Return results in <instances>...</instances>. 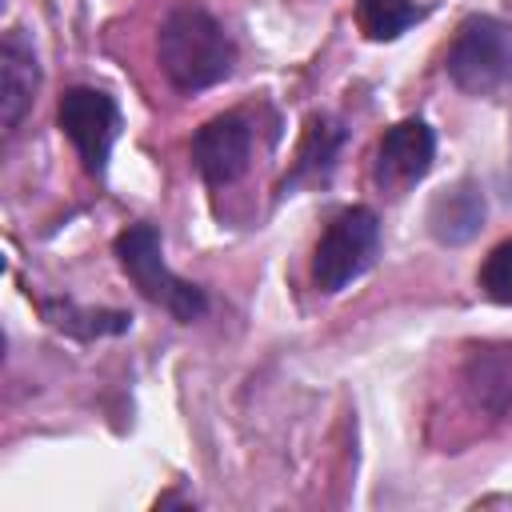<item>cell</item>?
Returning a JSON list of instances; mask_svg holds the SVG:
<instances>
[{"label":"cell","instance_id":"6da1fadb","mask_svg":"<svg viewBox=\"0 0 512 512\" xmlns=\"http://www.w3.org/2000/svg\"><path fill=\"white\" fill-rule=\"evenodd\" d=\"M240 48L224 20L204 4H172L156 28V64L180 96L208 92L236 72Z\"/></svg>","mask_w":512,"mask_h":512},{"label":"cell","instance_id":"7a4b0ae2","mask_svg":"<svg viewBox=\"0 0 512 512\" xmlns=\"http://www.w3.org/2000/svg\"><path fill=\"white\" fill-rule=\"evenodd\" d=\"M112 252H116V264L124 268V276L132 280V288L144 300H152L156 308H164L176 324H196L208 316V308H212L208 292L196 280H184L168 268L164 236L152 220H136V224L120 228L112 240Z\"/></svg>","mask_w":512,"mask_h":512},{"label":"cell","instance_id":"3957f363","mask_svg":"<svg viewBox=\"0 0 512 512\" xmlns=\"http://www.w3.org/2000/svg\"><path fill=\"white\" fill-rule=\"evenodd\" d=\"M380 248H384V224H380V212L368 208V204H348L340 208L320 240L312 244V284L316 292L324 296H336L344 292L348 284H356L360 276H368L380 260Z\"/></svg>","mask_w":512,"mask_h":512},{"label":"cell","instance_id":"277c9868","mask_svg":"<svg viewBox=\"0 0 512 512\" xmlns=\"http://www.w3.org/2000/svg\"><path fill=\"white\" fill-rule=\"evenodd\" d=\"M444 76L464 96H496L512 84V20L472 12L456 24L444 52Z\"/></svg>","mask_w":512,"mask_h":512},{"label":"cell","instance_id":"5b68a950","mask_svg":"<svg viewBox=\"0 0 512 512\" xmlns=\"http://www.w3.org/2000/svg\"><path fill=\"white\" fill-rule=\"evenodd\" d=\"M56 128L76 148L80 168L100 184L108 176V160H112V148L124 128V112H120L116 96L104 88H92V84L64 88L56 100Z\"/></svg>","mask_w":512,"mask_h":512},{"label":"cell","instance_id":"8992f818","mask_svg":"<svg viewBox=\"0 0 512 512\" xmlns=\"http://www.w3.org/2000/svg\"><path fill=\"white\" fill-rule=\"evenodd\" d=\"M252 148H256V124L248 120V112L232 108V112L208 116L192 132L188 156H192L196 176L208 188H232L252 168Z\"/></svg>","mask_w":512,"mask_h":512},{"label":"cell","instance_id":"52a82bcc","mask_svg":"<svg viewBox=\"0 0 512 512\" xmlns=\"http://www.w3.org/2000/svg\"><path fill=\"white\" fill-rule=\"evenodd\" d=\"M436 164V128L424 116H404L384 128L372 156V184L380 196H404Z\"/></svg>","mask_w":512,"mask_h":512},{"label":"cell","instance_id":"ba28073f","mask_svg":"<svg viewBox=\"0 0 512 512\" xmlns=\"http://www.w3.org/2000/svg\"><path fill=\"white\" fill-rule=\"evenodd\" d=\"M348 140H352V128L336 112H308L304 128H300L292 168L284 172L276 192L292 196V192H304V188H328L336 168H340V156H344Z\"/></svg>","mask_w":512,"mask_h":512},{"label":"cell","instance_id":"9c48e42d","mask_svg":"<svg viewBox=\"0 0 512 512\" xmlns=\"http://www.w3.org/2000/svg\"><path fill=\"white\" fill-rule=\"evenodd\" d=\"M40 60L24 28H8L0 36V128L4 136H16L24 116L36 104L40 92Z\"/></svg>","mask_w":512,"mask_h":512},{"label":"cell","instance_id":"30bf717a","mask_svg":"<svg viewBox=\"0 0 512 512\" xmlns=\"http://www.w3.org/2000/svg\"><path fill=\"white\" fill-rule=\"evenodd\" d=\"M484 220H488V200H484V188L476 176H460V180L444 184L440 192H432L428 212H424L428 236L444 248L472 244L480 236Z\"/></svg>","mask_w":512,"mask_h":512},{"label":"cell","instance_id":"8fae6325","mask_svg":"<svg viewBox=\"0 0 512 512\" xmlns=\"http://www.w3.org/2000/svg\"><path fill=\"white\" fill-rule=\"evenodd\" d=\"M32 304L48 328H56L80 344L124 336V332H132V320H136L128 308H96V304H80L72 296H60V292L56 296H32Z\"/></svg>","mask_w":512,"mask_h":512},{"label":"cell","instance_id":"7c38bea8","mask_svg":"<svg viewBox=\"0 0 512 512\" xmlns=\"http://www.w3.org/2000/svg\"><path fill=\"white\" fill-rule=\"evenodd\" d=\"M464 384L476 408L504 416L512 408V352L508 348H480L464 364Z\"/></svg>","mask_w":512,"mask_h":512},{"label":"cell","instance_id":"4fadbf2b","mask_svg":"<svg viewBox=\"0 0 512 512\" xmlns=\"http://www.w3.org/2000/svg\"><path fill=\"white\" fill-rule=\"evenodd\" d=\"M356 8V24L372 44H392L400 40L412 24H420L428 16V8L420 0H352Z\"/></svg>","mask_w":512,"mask_h":512},{"label":"cell","instance_id":"5bb4252c","mask_svg":"<svg viewBox=\"0 0 512 512\" xmlns=\"http://www.w3.org/2000/svg\"><path fill=\"white\" fill-rule=\"evenodd\" d=\"M476 288L500 304V308H512V236H504L500 244L488 248V256L480 260L476 268Z\"/></svg>","mask_w":512,"mask_h":512}]
</instances>
